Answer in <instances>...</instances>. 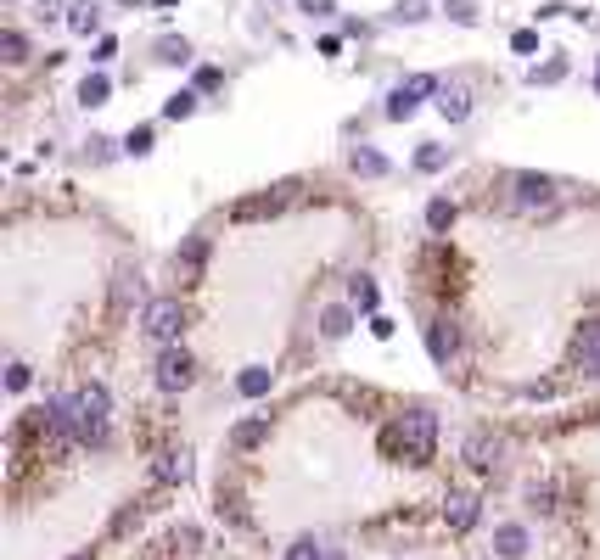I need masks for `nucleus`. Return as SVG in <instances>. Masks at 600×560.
Wrapping results in <instances>:
<instances>
[{"label":"nucleus","instance_id":"72a5a7b5","mask_svg":"<svg viewBox=\"0 0 600 560\" xmlns=\"http://www.w3.org/2000/svg\"><path fill=\"white\" fill-rule=\"evenodd\" d=\"M511 51H522V56L539 51V28H516V34H511Z\"/></svg>","mask_w":600,"mask_h":560},{"label":"nucleus","instance_id":"79ce46f5","mask_svg":"<svg viewBox=\"0 0 600 560\" xmlns=\"http://www.w3.org/2000/svg\"><path fill=\"white\" fill-rule=\"evenodd\" d=\"M595 90H600V73H595Z\"/></svg>","mask_w":600,"mask_h":560},{"label":"nucleus","instance_id":"e433bc0d","mask_svg":"<svg viewBox=\"0 0 600 560\" xmlns=\"http://www.w3.org/2000/svg\"><path fill=\"white\" fill-rule=\"evenodd\" d=\"M561 73H567V68H561V62H544V68H533V84H556Z\"/></svg>","mask_w":600,"mask_h":560},{"label":"nucleus","instance_id":"6e6552de","mask_svg":"<svg viewBox=\"0 0 600 560\" xmlns=\"http://www.w3.org/2000/svg\"><path fill=\"white\" fill-rule=\"evenodd\" d=\"M505 454H511V443H505L500 432H472V437H466V465H477V471L505 465Z\"/></svg>","mask_w":600,"mask_h":560},{"label":"nucleus","instance_id":"a211bd4d","mask_svg":"<svg viewBox=\"0 0 600 560\" xmlns=\"http://www.w3.org/2000/svg\"><path fill=\"white\" fill-rule=\"evenodd\" d=\"M270 387H275V370H270V364H247L242 376H236V392H242V398H264Z\"/></svg>","mask_w":600,"mask_h":560},{"label":"nucleus","instance_id":"4468645a","mask_svg":"<svg viewBox=\"0 0 600 560\" xmlns=\"http://www.w3.org/2000/svg\"><path fill=\"white\" fill-rule=\"evenodd\" d=\"M494 555H500V560H522V555H528V527H522V521L494 527Z\"/></svg>","mask_w":600,"mask_h":560},{"label":"nucleus","instance_id":"c9c22d12","mask_svg":"<svg viewBox=\"0 0 600 560\" xmlns=\"http://www.w3.org/2000/svg\"><path fill=\"white\" fill-rule=\"evenodd\" d=\"M29 364H12V370H6V387H12V392H29Z\"/></svg>","mask_w":600,"mask_h":560},{"label":"nucleus","instance_id":"20e7f679","mask_svg":"<svg viewBox=\"0 0 600 560\" xmlns=\"http://www.w3.org/2000/svg\"><path fill=\"white\" fill-rule=\"evenodd\" d=\"M141 331L152 336V342H174V336L186 331V303L180 297H152L141 314Z\"/></svg>","mask_w":600,"mask_h":560},{"label":"nucleus","instance_id":"7c9ffc66","mask_svg":"<svg viewBox=\"0 0 600 560\" xmlns=\"http://www.w3.org/2000/svg\"><path fill=\"white\" fill-rule=\"evenodd\" d=\"M186 471H191V465H186V454H169V460L158 465V476H163V482H186Z\"/></svg>","mask_w":600,"mask_h":560},{"label":"nucleus","instance_id":"412c9836","mask_svg":"<svg viewBox=\"0 0 600 560\" xmlns=\"http://www.w3.org/2000/svg\"><path fill=\"white\" fill-rule=\"evenodd\" d=\"M264 437H270V415H258V420H242V426L230 432V443H236V448H258V443H264Z\"/></svg>","mask_w":600,"mask_h":560},{"label":"nucleus","instance_id":"dca6fc26","mask_svg":"<svg viewBox=\"0 0 600 560\" xmlns=\"http://www.w3.org/2000/svg\"><path fill=\"white\" fill-rule=\"evenodd\" d=\"M348 331H354V308H348V303H326V308H320V336L343 342Z\"/></svg>","mask_w":600,"mask_h":560},{"label":"nucleus","instance_id":"2eb2a0df","mask_svg":"<svg viewBox=\"0 0 600 560\" xmlns=\"http://www.w3.org/2000/svg\"><path fill=\"white\" fill-rule=\"evenodd\" d=\"M135 297H141V269H118V275H113V314H118V320H124V314H129V303H135Z\"/></svg>","mask_w":600,"mask_h":560},{"label":"nucleus","instance_id":"ea45409f","mask_svg":"<svg viewBox=\"0 0 600 560\" xmlns=\"http://www.w3.org/2000/svg\"><path fill=\"white\" fill-rule=\"evenodd\" d=\"M68 560H96V555H90V549H79V555H68Z\"/></svg>","mask_w":600,"mask_h":560},{"label":"nucleus","instance_id":"393cba45","mask_svg":"<svg viewBox=\"0 0 600 560\" xmlns=\"http://www.w3.org/2000/svg\"><path fill=\"white\" fill-rule=\"evenodd\" d=\"M68 28H73V34H96V28H101V12L90 6V0H79V6L68 12Z\"/></svg>","mask_w":600,"mask_h":560},{"label":"nucleus","instance_id":"4be33fe9","mask_svg":"<svg viewBox=\"0 0 600 560\" xmlns=\"http://www.w3.org/2000/svg\"><path fill=\"white\" fill-rule=\"evenodd\" d=\"M0 62H6V68H23V62H29V40H23L17 28L0 34Z\"/></svg>","mask_w":600,"mask_h":560},{"label":"nucleus","instance_id":"4c0bfd02","mask_svg":"<svg viewBox=\"0 0 600 560\" xmlns=\"http://www.w3.org/2000/svg\"><path fill=\"white\" fill-rule=\"evenodd\" d=\"M107 146H113V140H101V135H90V163H107V157H113V152H107Z\"/></svg>","mask_w":600,"mask_h":560},{"label":"nucleus","instance_id":"f8f14e48","mask_svg":"<svg viewBox=\"0 0 600 560\" xmlns=\"http://www.w3.org/2000/svg\"><path fill=\"white\" fill-rule=\"evenodd\" d=\"M438 112L449 118V124H466L472 118V84H438Z\"/></svg>","mask_w":600,"mask_h":560},{"label":"nucleus","instance_id":"c756f323","mask_svg":"<svg viewBox=\"0 0 600 560\" xmlns=\"http://www.w3.org/2000/svg\"><path fill=\"white\" fill-rule=\"evenodd\" d=\"M124 152H129V157H146V152H152V129H146V124L129 129V135H124Z\"/></svg>","mask_w":600,"mask_h":560},{"label":"nucleus","instance_id":"5701e85b","mask_svg":"<svg viewBox=\"0 0 600 560\" xmlns=\"http://www.w3.org/2000/svg\"><path fill=\"white\" fill-rule=\"evenodd\" d=\"M415 168H421V174H443V168H449V146H438V140H427V146L415 152Z\"/></svg>","mask_w":600,"mask_h":560},{"label":"nucleus","instance_id":"9b49d317","mask_svg":"<svg viewBox=\"0 0 600 560\" xmlns=\"http://www.w3.org/2000/svg\"><path fill=\"white\" fill-rule=\"evenodd\" d=\"M286 191H292V185H275V191H258V196H242V202H236V208H230V219H275V213L286 208Z\"/></svg>","mask_w":600,"mask_h":560},{"label":"nucleus","instance_id":"7ed1b4c3","mask_svg":"<svg viewBox=\"0 0 600 560\" xmlns=\"http://www.w3.org/2000/svg\"><path fill=\"white\" fill-rule=\"evenodd\" d=\"M73 409H79V443H101V437H107V420H113V398H107V387H101V381L79 387V392H73Z\"/></svg>","mask_w":600,"mask_h":560},{"label":"nucleus","instance_id":"a878e982","mask_svg":"<svg viewBox=\"0 0 600 560\" xmlns=\"http://www.w3.org/2000/svg\"><path fill=\"white\" fill-rule=\"evenodd\" d=\"M191 112H197V90H174V96L163 101V118H174V124L191 118Z\"/></svg>","mask_w":600,"mask_h":560},{"label":"nucleus","instance_id":"6ab92c4d","mask_svg":"<svg viewBox=\"0 0 600 560\" xmlns=\"http://www.w3.org/2000/svg\"><path fill=\"white\" fill-rule=\"evenodd\" d=\"M286 560H343V555L326 549L320 538H292V544H286Z\"/></svg>","mask_w":600,"mask_h":560},{"label":"nucleus","instance_id":"39448f33","mask_svg":"<svg viewBox=\"0 0 600 560\" xmlns=\"http://www.w3.org/2000/svg\"><path fill=\"white\" fill-rule=\"evenodd\" d=\"M152 381H158V392H186L191 381H197V364H191L186 348H163V353H158V370H152Z\"/></svg>","mask_w":600,"mask_h":560},{"label":"nucleus","instance_id":"bb28decb","mask_svg":"<svg viewBox=\"0 0 600 560\" xmlns=\"http://www.w3.org/2000/svg\"><path fill=\"white\" fill-rule=\"evenodd\" d=\"M427 0H399V6H393V12H387V23H427Z\"/></svg>","mask_w":600,"mask_h":560},{"label":"nucleus","instance_id":"0eeeda50","mask_svg":"<svg viewBox=\"0 0 600 560\" xmlns=\"http://www.w3.org/2000/svg\"><path fill=\"white\" fill-rule=\"evenodd\" d=\"M202 269H208V236H186L174 247V280L180 286H197Z\"/></svg>","mask_w":600,"mask_h":560},{"label":"nucleus","instance_id":"f03ea898","mask_svg":"<svg viewBox=\"0 0 600 560\" xmlns=\"http://www.w3.org/2000/svg\"><path fill=\"white\" fill-rule=\"evenodd\" d=\"M505 208L511 213H550L556 208V180L550 174H511L505 180Z\"/></svg>","mask_w":600,"mask_h":560},{"label":"nucleus","instance_id":"a19ab883","mask_svg":"<svg viewBox=\"0 0 600 560\" xmlns=\"http://www.w3.org/2000/svg\"><path fill=\"white\" fill-rule=\"evenodd\" d=\"M124 6H141V0H124Z\"/></svg>","mask_w":600,"mask_h":560},{"label":"nucleus","instance_id":"c85d7f7f","mask_svg":"<svg viewBox=\"0 0 600 560\" xmlns=\"http://www.w3.org/2000/svg\"><path fill=\"white\" fill-rule=\"evenodd\" d=\"M528 504L533 510H556V482H528Z\"/></svg>","mask_w":600,"mask_h":560},{"label":"nucleus","instance_id":"b1692460","mask_svg":"<svg viewBox=\"0 0 600 560\" xmlns=\"http://www.w3.org/2000/svg\"><path fill=\"white\" fill-rule=\"evenodd\" d=\"M449 224H455V202H443V196H432V202H427V230H432V236H443Z\"/></svg>","mask_w":600,"mask_h":560},{"label":"nucleus","instance_id":"aec40b11","mask_svg":"<svg viewBox=\"0 0 600 560\" xmlns=\"http://www.w3.org/2000/svg\"><path fill=\"white\" fill-rule=\"evenodd\" d=\"M107 96H113V79H107V73H85L79 101H85V107H107Z\"/></svg>","mask_w":600,"mask_h":560},{"label":"nucleus","instance_id":"9d476101","mask_svg":"<svg viewBox=\"0 0 600 560\" xmlns=\"http://www.w3.org/2000/svg\"><path fill=\"white\" fill-rule=\"evenodd\" d=\"M572 370L600 381V320H584V331L572 336Z\"/></svg>","mask_w":600,"mask_h":560},{"label":"nucleus","instance_id":"f257e3e1","mask_svg":"<svg viewBox=\"0 0 600 560\" xmlns=\"http://www.w3.org/2000/svg\"><path fill=\"white\" fill-rule=\"evenodd\" d=\"M432 448H438V415L432 409H404L382 432V454L399 465H427Z\"/></svg>","mask_w":600,"mask_h":560},{"label":"nucleus","instance_id":"f704fd0d","mask_svg":"<svg viewBox=\"0 0 600 560\" xmlns=\"http://www.w3.org/2000/svg\"><path fill=\"white\" fill-rule=\"evenodd\" d=\"M298 12L303 17H331L337 12V0H298Z\"/></svg>","mask_w":600,"mask_h":560},{"label":"nucleus","instance_id":"2f4dec72","mask_svg":"<svg viewBox=\"0 0 600 560\" xmlns=\"http://www.w3.org/2000/svg\"><path fill=\"white\" fill-rule=\"evenodd\" d=\"M449 17H455L460 28H472L477 23V0H449Z\"/></svg>","mask_w":600,"mask_h":560},{"label":"nucleus","instance_id":"58836bf2","mask_svg":"<svg viewBox=\"0 0 600 560\" xmlns=\"http://www.w3.org/2000/svg\"><path fill=\"white\" fill-rule=\"evenodd\" d=\"M219 84H225V73H214V68L197 73V90H219Z\"/></svg>","mask_w":600,"mask_h":560},{"label":"nucleus","instance_id":"f3484780","mask_svg":"<svg viewBox=\"0 0 600 560\" xmlns=\"http://www.w3.org/2000/svg\"><path fill=\"white\" fill-rule=\"evenodd\" d=\"M348 168H354L359 180H382V174H387L393 163H387V157L376 152V146H354V152H348Z\"/></svg>","mask_w":600,"mask_h":560},{"label":"nucleus","instance_id":"ddd939ff","mask_svg":"<svg viewBox=\"0 0 600 560\" xmlns=\"http://www.w3.org/2000/svg\"><path fill=\"white\" fill-rule=\"evenodd\" d=\"M443 521L455 532H472L477 527V493H449L443 499Z\"/></svg>","mask_w":600,"mask_h":560},{"label":"nucleus","instance_id":"473e14b6","mask_svg":"<svg viewBox=\"0 0 600 560\" xmlns=\"http://www.w3.org/2000/svg\"><path fill=\"white\" fill-rule=\"evenodd\" d=\"M354 308H376V286H371V275H359V280H354Z\"/></svg>","mask_w":600,"mask_h":560},{"label":"nucleus","instance_id":"423d86ee","mask_svg":"<svg viewBox=\"0 0 600 560\" xmlns=\"http://www.w3.org/2000/svg\"><path fill=\"white\" fill-rule=\"evenodd\" d=\"M421 96H438V79H432V73H421V79L399 84V90L387 96V118H393V124H404V118H415V107H421Z\"/></svg>","mask_w":600,"mask_h":560},{"label":"nucleus","instance_id":"1a4fd4ad","mask_svg":"<svg viewBox=\"0 0 600 560\" xmlns=\"http://www.w3.org/2000/svg\"><path fill=\"white\" fill-rule=\"evenodd\" d=\"M427 353H432V364H443V370L460 359V331H455L449 314H438V320L427 325Z\"/></svg>","mask_w":600,"mask_h":560},{"label":"nucleus","instance_id":"cd10ccee","mask_svg":"<svg viewBox=\"0 0 600 560\" xmlns=\"http://www.w3.org/2000/svg\"><path fill=\"white\" fill-rule=\"evenodd\" d=\"M158 62H169V68H186V62H191V45H186V40H158Z\"/></svg>","mask_w":600,"mask_h":560}]
</instances>
